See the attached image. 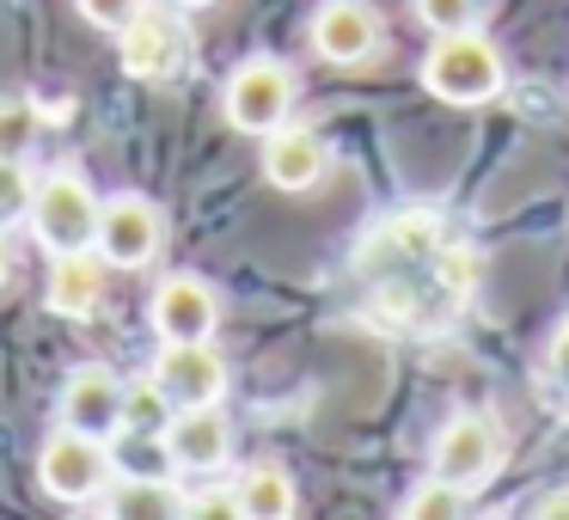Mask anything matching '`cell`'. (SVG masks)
I'll return each mask as SVG.
<instances>
[{
    "mask_svg": "<svg viewBox=\"0 0 569 520\" xmlns=\"http://www.w3.org/2000/svg\"><path fill=\"white\" fill-rule=\"evenodd\" d=\"M31 239L43 246V258L62 251H87L99 239V190L87 184L80 166H50L31 190V214H26Z\"/></svg>",
    "mask_w": 569,
    "mask_h": 520,
    "instance_id": "obj_1",
    "label": "cell"
},
{
    "mask_svg": "<svg viewBox=\"0 0 569 520\" xmlns=\"http://www.w3.org/2000/svg\"><path fill=\"white\" fill-rule=\"evenodd\" d=\"M422 87L441 104H490L502 92V56L478 31H447L422 56Z\"/></svg>",
    "mask_w": 569,
    "mask_h": 520,
    "instance_id": "obj_2",
    "label": "cell"
},
{
    "mask_svg": "<svg viewBox=\"0 0 569 520\" xmlns=\"http://www.w3.org/2000/svg\"><path fill=\"white\" fill-rule=\"evenodd\" d=\"M295 68L276 62V56H251V62H239L233 74H227L221 87V111L227 123L239 129V136H270V129H282L288 117H295Z\"/></svg>",
    "mask_w": 569,
    "mask_h": 520,
    "instance_id": "obj_3",
    "label": "cell"
},
{
    "mask_svg": "<svg viewBox=\"0 0 569 520\" xmlns=\"http://www.w3.org/2000/svg\"><path fill=\"white\" fill-rule=\"evenodd\" d=\"M38 483H43V496H56V502H68V508L99 502V496L111 490V447H104L99 434H80V429H62V422H56V434L38 453Z\"/></svg>",
    "mask_w": 569,
    "mask_h": 520,
    "instance_id": "obj_4",
    "label": "cell"
},
{
    "mask_svg": "<svg viewBox=\"0 0 569 520\" xmlns=\"http://www.w3.org/2000/svg\"><path fill=\"white\" fill-rule=\"evenodd\" d=\"M111 270H148L166 251V209L141 190H117L99 202V239H92Z\"/></svg>",
    "mask_w": 569,
    "mask_h": 520,
    "instance_id": "obj_5",
    "label": "cell"
},
{
    "mask_svg": "<svg viewBox=\"0 0 569 520\" xmlns=\"http://www.w3.org/2000/svg\"><path fill=\"white\" fill-rule=\"evenodd\" d=\"M429 459H435V478L459 483V490H478L496 471V459H502V434H496V422L483 410H453L441 422V434H435Z\"/></svg>",
    "mask_w": 569,
    "mask_h": 520,
    "instance_id": "obj_6",
    "label": "cell"
},
{
    "mask_svg": "<svg viewBox=\"0 0 569 520\" xmlns=\"http://www.w3.org/2000/svg\"><path fill=\"white\" fill-rule=\"evenodd\" d=\"M148 324H153L160 343H202V337L221 331V294H214L202 276L178 270V276H166V282L153 288Z\"/></svg>",
    "mask_w": 569,
    "mask_h": 520,
    "instance_id": "obj_7",
    "label": "cell"
},
{
    "mask_svg": "<svg viewBox=\"0 0 569 520\" xmlns=\"http://www.w3.org/2000/svg\"><path fill=\"white\" fill-rule=\"evenodd\" d=\"M184 26H178L166 7H141L123 31H117V62H123L129 80H172L184 68Z\"/></svg>",
    "mask_w": 569,
    "mask_h": 520,
    "instance_id": "obj_8",
    "label": "cell"
},
{
    "mask_svg": "<svg viewBox=\"0 0 569 520\" xmlns=\"http://www.w3.org/2000/svg\"><path fill=\"white\" fill-rule=\"evenodd\" d=\"M56 422H62V429H80V434L111 441V434L123 429V380H117L104 361H80V368L62 380Z\"/></svg>",
    "mask_w": 569,
    "mask_h": 520,
    "instance_id": "obj_9",
    "label": "cell"
},
{
    "mask_svg": "<svg viewBox=\"0 0 569 520\" xmlns=\"http://www.w3.org/2000/svg\"><path fill=\"white\" fill-rule=\"evenodd\" d=\"M166 447H172L178 471L209 478L233 459V422H227L221 404H178L172 422H166Z\"/></svg>",
    "mask_w": 569,
    "mask_h": 520,
    "instance_id": "obj_10",
    "label": "cell"
},
{
    "mask_svg": "<svg viewBox=\"0 0 569 520\" xmlns=\"http://www.w3.org/2000/svg\"><path fill=\"white\" fill-rule=\"evenodd\" d=\"M312 50L331 68H361L380 56V13L368 0H325L312 13Z\"/></svg>",
    "mask_w": 569,
    "mask_h": 520,
    "instance_id": "obj_11",
    "label": "cell"
},
{
    "mask_svg": "<svg viewBox=\"0 0 569 520\" xmlns=\"http://www.w3.org/2000/svg\"><path fill=\"white\" fill-rule=\"evenodd\" d=\"M153 380L172 392V404H221L227 398V361L209 337H202V343H160Z\"/></svg>",
    "mask_w": 569,
    "mask_h": 520,
    "instance_id": "obj_12",
    "label": "cell"
},
{
    "mask_svg": "<svg viewBox=\"0 0 569 520\" xmlns=\"http://www.w3.org/2000/svg\"><path fill=\"white\" fill-rule=\"evenodd\" d=\"M325 172H331V148L319 141V129H300L295 117H288L282 129L263 136V178H270L276 190L300 197V190H312Z\"/></svg>",
    "mask_w": 569,
    "mask_h": 520,
    "instance_id": "obj_13",
    "label": "cell"
},
{
    "mask_svg": "<svg viewBox=\"0 0 569 520\" xmlns=\"http://www.w3.org/2000/svg\"><path fill=\"white\" fill-rule=\"evenodd\" d=\"M104 276H111V263L99 258V251H62V258H50V288H43V307L56 312V319H92V312L104 307Z\"/></svg>",
    "mask_w": 569,
    "mask_h": 520,
    "instance_id": "obj_14",
    "label": "cell"
},
{
    "mask_svg": "<svg viewBox=\"0 0 569 520\" xmlns=\"http://www.w3.org/2000/svg\"><path fill=\"white\" fill-rule=\"evenodd\" d=\"M99 508L117 520H172V514H184V496H178L172 478H111Z\"/></svg>",
    "mask_w": 569,
    "mask_h": 520,
    "instance_id": "obj_15",
    "label": "cell"
},
{
    "mask_svg": "<svg viewBox=\"0 0 569 520\" xmlns=\"http://www.w3.org/2000/svg\"><path fill=\"white\" fill-rule=\"evenodd\" d=\"M104 447H111V478H178V459L166 447V434L117 429Z\"/></svg>",
    "mask_w": 569,
    "mask_h": 520,
    "instance_id": "obj_16",
    "label": "cell"
},
{
    "mask_svg": "<svg viewBox=\"0 0 569 520\" xmlns=\"http://www.w3.org/2000/svg\"><path fill=\"white\" fill-rule=\"evenodd\" d=\"M239 490V514H251V520H288L300 508V496H295V478H288L282 466H246V478L233 483Z\"/></svg>",
    "mask_w": 569,
    "mask_h": 520,
    "instance_id": "obj_17",
    "label": "cell"
},
{
    "mask_svg": "<svg viewBox=\"0 0 569 520\" xmlns=\"http://www.w3.org/2000/svg\"><path fill=\"white\" fill-rule=\"evenodd\" d=\"M172 392H166L160 380L148 373H136V380H123V429H148V434H166V422H172Z\"/></svg>",
    "mask_w": 569,
    "mask_h": 520,
    "instance_id": "obj_18",
    "label": "cell"
},
{
    "mask_svg": "<svg viewBox=\"0 0 569 520\" xmlns=\"http://www.w3.org/2000/svg\"><path fill=\"white\" fill-rule=\"evenodd\" d=\"M398 514L405 520H466L471 514V490H459V483H447V478H429L398 502Z\"/></svg>",
    "mask_w": 569,
    "mask_h": 520,
    "instance_id": "obj_19",
    "label": "cell"
},
{
    "mask_svg": "<svg viewBox=\"0 0 569 520\" xmlns=\"http://www.w3.org/2000/svg\"><path fill=\"white\" fill-rule=\"evenodd\" d=\"M38 129H43V111L26 92H7V99H0V153H7V160H31Z\"/></svg>",
    "mask_w": 569,
    "mask_h": 520,
    "instance_id": "obj_20",
    "label": "cell"
},
{
    "mask_svg": "<svg viewBox=\"0 0 569 520\" xmlns=\"http://www.w3.org/2000/svg\"><path fill=\"white\" fill-rule=\"evenodd\" d=\"M31 190H38V178L26 172V160H7L0 153V233H13L31 214Z\"/></svg>",
    "mask_w": 569,
    "mask_h": 520,
    "instance_id": "obj_21",
    "label": "cell"
},
{
    "mask_svg": "<svg viewBox=\"0 0 569 520\" xmlns=\"http://www.w3.org/2000/svg\"><path fill=\"white\" fill-rule=\"evenodd\" d=\"M478 13H483V0H417V19L435 38H447V31H478Z\"/></svg>",
    "mask_w": 569,
    "mask_h": 520,
    "instance_id": "obj_22",
    "label": "cell"
},
{
    "mask_svg": "<svg viewBox=\"0 0 569 520\" xmlns=\"http://www.w3.org/2000/svg\"><path fill=\"white\" fill-rule=\"evenodd\" d=\"M80 7V19H87V26H99V31H123L129 19L141 13V7H148V0H74Z\"/></svg>",
    "mask_w": 569,
    "mask_h": 520,
    "instance_id": "obj_23",
    "label": "cell"
},
{
    "mask_svg": "<svg viewBox=\"0 0 569 520\" xmlns=\"http://www.w3.org/2000/svg\"><path fill=\"white\" fill-rule=\"evenodd\" d=\"M184 514H190V520H233V514H239V490H202V496H184Z\"/></svg>",
    "mask_w": 569,
    "mask_h": 520,
    "instance_id": "obj_24",
    "label": "cell"
},
{
    "mask_svg": "<svg viewBox=\"0 0 569 520\" xmlns=\"http://www.w3.org/2000/svg\"><path fill=\"white\" fill-rule=\"evenodd\" d=\"M545 373H551L557 392H569V319L551 331V349H545Z\"/></svg>",
    "mask_w": 569,
    "mask_h": 520,
    "instance_id": "obj_25",
    "label": "cell"
},
{
    "mask_svg": "<svg viewBox=\"0 0 569 520\" xmlns=\"http://www.w3.org/2000/svg\"><path fill=\"white\" fill-rule=\"evenodd\" d=\"M398 239H405V251H435V221L429 214H405V221H398Z\"/></svg>",
    "mask_w": 569,
    "mask_h": 520,
    "instance_id": "obj_26",
    "label": "cell"
},
{
    "mask_svg": "<svg viewBox=\"0 0 569 520\" xmlns=\"http://www.w3.org/2000/svg\"><path fill=\"white\" fill-rule=\"evenodd\" d=\"M471 276H478V263L459 258V251H453V258H447V282H471Z\"/></svg>",
    "mask_w": 569,
    "mask_h": 520,
    "instance_id": "obj_27",
    "label": "cell"
},
{
    "mask_svg": "<svg viewBox=\"0 0 569 520\" xmlns=\"http://www.w3.org/2000/svg\"><path fill=\"white\" fill-rule=\"evenodd\" d=\"M539 514H545V520H557V514H569V496H545V502H539Z\"/></svg>",
    "mask_w": 569,
    "mask_h": 520,
    "instance_id": "obj_28",
    "label": "cell"
},
{
    "mask_svg": "<svg viewBox=\"0 0 569 520\" xmlns=\"http://www.w3.org/2000/svg\"><path fill=\"white\" fill-rule=\"evenodd\" d=\"M13 276V251H7V233H0V282Z\"/></svg>",
    "mask_w": 569,
    "mask_h": 520,
    "instance_id": "obj_29",
    "label": "cell"
},
{
    "mask_svg": "<svg viewBox=\"0 0 569 520\" xmlns=\"http://www.w3.org/2000/svg\"><path fill=\"white\" fill-rule=\"evenodd\" d=\"M178 13H202V7H214V0H172Z\"/></svg>",
    "mask_w": 569,
    "mask_h": 520,
    "instance_id": "obj_30",
    "label": "cell"
}]
</instances>
